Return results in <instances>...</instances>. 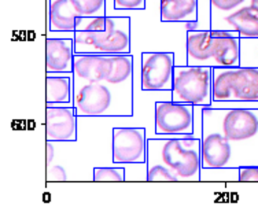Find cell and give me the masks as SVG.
Segmentation results:
<instances>
[{"mask_svg":"<svg viewBox=\"0 0 258 214\" xmlns=\"http://www.w3.org/2000/svg\"><path fill=\"white\" fill-rule=\"evenodd\" d=\"M92 180L94 181H126L125 166L119 168H102L96 166L92 170Z\"/></svg>","mask_w":258,"mask_h":214,"instance_id":"603a6c76","label":"cell"},{"mask_svg":"<svg viewBox=\"0 0 258 214\" xmlns=\"http://www.w3.org/2000/svg\"><path fill=\"white\" fill-rule=\"evenodd\" d=\"M240 66L258 67V39L240 37Z\"/></svg>","mask_w":258,"mask_h":214,"instance_id":"44dd1931","label":"cell"},{"mask_svg":"<svg viewBox=\"0 0 258 214\" xmlns=\"http://www.w3.org/2000/svg\"><path fill=\"white\" fill-rule=\"evenodd\" d=\"M113 63V54H76L75 55V81L84 83H103L109 75Z\"/></svg>","mask_w":258,"mask_h":214,"instance_id":"9a60e30c","label":"cell"},{"mask_svg":"<svg viewBox=\"0 0 258 214\" xmlns=\"http://www.w3.org/2000/svg\"><path fill=\"white\" fill-rule=\"evenodd\" d=\"M147 181H179L177 176L164 165H147Z\"/></svg>","mask_w":258,"mask_h":214,"instance_id":"d4e9b609","label":"cell"},{"mask_svg":"<svg viewBox=\"0 0 258 214\" xmlns=\"http://www.w3.org/2000/svg\"><path fill=\"white\" fill-rule=\"evenodd\" d=\"M79 15L70 0H47V32H76Z\"/></svg>","mask_w":258,"mask_h":214,"instance_id":"d6986e66","label":"cell"},{"mask_svg":"<svg viewBox=\"0 0 258 214\" xmlns=\"http://www.w3.org/2000/svg\"><path fill=\"white\" fill-rule=\"evenodd\" d=\"M185 52L189 66H240V36L235 30H189Z\"/></svg>","mask_w":258,"mask_h":214,"instance_id":"7a4b0ae2","label":"cell"},{"mask_svg":"<svg viewBox=\"0 0 258 214\" xmlns=\"http://www.w3.org/2000/svg\"><path fill=\"white\" fill-rule=\"evenodd\" d=\"M79 17H104L107 15V0H70Z\"/></svg>","mask_w":258,"mask_h":214,"instance_id":"ffe728a7","label":"cell"},{"mask_svg":"<svg viewBox=\"0 0 258 214\" xmlns=\"http://www.w3.org/2000/svg\"><path fill=\"white\" fill-rule=\"evenodd\" d=\"M239 181V168H202L201 181Z\"/></svg>","mask_w":258,"mask_h":214,"instance_id":"7402d4cb","label":"cell"},{"mask_svg":"<svg viewBox=\"0 0 258 214\" xmlns=\"http://www.w3.org/2000/svg\"><path fill=\"white\" fill-rule=\"evenodd\" d=\"M103 83L113 92L117 117L134 114V54H113V63Z\"/></svg>","mask_w":258,"mask_h":214,"instance_id":"52a82bcc","label":"cell"},{"mask_svg":"<svg viewBox=\"0 0 258 214\" xmlns=\"http://www.w3.org/2000/svg\"><path fill=\"white\" fill-rule=\"evenodd\" d=\"M202 139L149 137L147 165H164L179 181H201Z\"/></svg>","mask_w":258,"mask_h":214,"instance_id":"3957f363","label":"cell"},{"mask_svg":"<svg viewBox=\"0 0 258 214\" xmlns=\"http://www.w3.org/2000/svg\"><path fill=\"white\" fill-rule=\"evenodd\" d=\"M199 0H159V18L165 24L197 22Z\"/></svg>","mask_w":258,"mask_h":214,"instance_id":"ac0fdd59","label":"cell"},{"mask_svg":"<svg viewBox=\"0 0 258 214\" xmlns=\"http://www.w3.org/2000/svg\"><path fill=\"white\" fill-rule=\"evenodd\" d=\"M210 107H255L258 109V102L239 103V102H213Z\"/></svg>","mask_w":258,"mask_h":214,"instance_id":"f1b7e54d","label":"cell"},{"mask_svg":"<svg viewBox=\"0 0 258 214\" xmlns=\"http://www.w3.org/2000/svg\"><path fill=\"white\" fill-rule=\"evenodd\" d=\"M54 141H45V146H47V166L51 165V161L55 157V149H54Z\"/></svg>","mask_w":258,"mask_h":214,"instance_id":"f546056e","label":"cell"},{"mask_svg":"<svg viewBox=\"0 0 258 214\" xmlns=\"http://www.w3.org/2000/svg\"><path fill=\"white\" fill-rule=\"evenodd\" d=\"M204 132H219L235 150V168L258 165V109L204 107Z\"/></svg>","mask_w":258,"mask_h":214,"instance_id":"6da1fadb","label":"cell"},{"mask_svg":"<svg viewBox=\"0 0 258 214\" xmlns=\"http://www.w3.org/2000/svg\"><path fill=\"white\" fill-rule=\"evenodd\" d=\"M75 39L45 37V73H73Z\"/></svg>","mask_w":258,"mask_h":214,"instance_id":"5bb4252c","label":"cell"},{"mask_svg":"<svg viewBox=\"0 0 258 214\" xmlns=\"http://www.w3.org/2000/svg\"><path fill=\"white\" fill-rule=\"evenodd\" d=\"M47 179L52 181H66L68 180V173L60 165H54V166H47Z\"/></svg>","mask_w":258,"mask_h":214,"instance_id":"83f0119b","label":"cell"},{"mask_svg":"<svg viewBox=\"0 0 258 214\" xmlns=\"http://www.w3.org/2000/svg\"><path fill=\"white\" fill-rule=\"evenodd\" d=\"M247 3H250V0H210L212 18L229 14Z\"/></svg>","mask_w":258,"mask_h":214,"instance_id":"cb8c5ba5","label":"cell"},{"mask_svg":"<svg viewBox=\"0 0 258 214\" xmlns=\"http://www.w3.org/2000/svg\"><path fill=\"white\" fill-rule=\"evenodd\" d=\"M217 18V17H213ZM224 25L221 30H235L242 39H258V7L247 3L229 14L220 15Z\"/></svg>","mask_w":258,"mask_h":214,"instance_id":"e0dca14e","label":"cell"},{"mask_svg":"<svg viewBox=\"0 0 258 214\" xmlns=\"http://www.w3.org/2000/svg\"><path fill=\"white\" fill-rule=\"evenodd\" d=\"M75 110L77 117H117L114 96L104 83L75 81Z\"/></svg>","mask_w":258,"mask_h":214,"instance_id":"9c48e42d","label":"cell"},{"mask_svg":"<svg viewBox=\"0 0 258 214\" xmlns=\"http://www.w3.org/2000/svg\"><path fill=\"white\" fill-rule=\"evenodd\" d=\"M45 106L75 107L73 73H45Z\"/></svg>","mask_w":258,"mask_h":214,"instance_id":"2e32d148","label":"cell"},{"mask_svg":"<svg viewBox=\"0 0 258 214\" xmlns=\"http://www.w3.org/2000/svg\"><path fill=\"white\" fill-rule=\"evenodd\" d=\"M147 0H113L115 11H138L146 9Z\"/></svg>","mask_w":258,"mask_h":214,"instance_id":"484cf974","label":"cell"},{"mask_svg":"<svg viewBox=\"0 0 258 214\" xmlns=\"http://www.w3.org/2000/svg\"><path fill=\"white\" fill-rule=\"evenodd\" d=\"M131 18L109 15L103 30H76V54H132Z\"/></svg>","mask_w":258,"mask_h":214,"instance_id":"277c9868","label":"cell"},{"mask_svg":"<svg viewBox=\"0 0 258 214\" xmlns=\"http://www.w3.org/2000/svg\"><path fill=\"white\" fill-rule=\"evenodd\" d=\"M176 58L173 52L153 51L140 54L142 91H172Z\"/></svg>","mask_w":258,"mask_h":214,"instance_id":"8fae6325","label":"cell"},{"mask_svg":"<svg viewBox=\"0 0 258 214\" xmlns=\"http://www.w3.org/2000/svg\"><path fill=\"white\" fill-rule=\"evenodd\" d=\"M239 181H258V165L239 168Z\"/></svg>","mask_w":258,"mask_h":214,"instance_id":"4316f807","label":"cell"},{"mask_svg":"<svg viewBox=\"0 0 258 214\" xmlns=\"http://www.w3.org/2000/svg\"><path fill=\"white\" fill-rule=\"evenodd\" d=\"M147 130L143 126H115L111 130V161L115 165L147 162Z\"/></svg>","mask_w":258,"mask_h":214,"instance_id":"30bf717a","label":"cell"},{"mask_svg":"<svg viewBox=\"0 0 258 214\" xmlns=\"http://www.w3.org/2000/svg\"><path fill=\"white\" fill-rule=\"evenodd\" d=\"M213 102H258V67H213Z\"/></svg>","mask_w":258,"mask_h":214,"instance_id":"5b68a950","label":"cell"},{"mask_svg":"<svg viewBox=\"0 0 258 214\" xmlns=\"http://www.w3.org/2000/svg\"><path fill=\"white\" fill-rule=\"evenodd\" d=\"M153 137H194V106L158 100L154 105Z\"/></svg>","mask_w":258,"mask_h":214,"instance_id":"ba28073f","label":"cell"},{"mask_svg":"<svg viewBox=\"0 0 258 214\" xmlns=\"http://www.w3.org/2000/svg\"><path fill=\"white\" fill-rule=\"evenodd\" d=\"M201 155L202 168H235L232 143L219 132H204Z\"/></svg>","mask_w":258,"mask_h":214,"instance_id":"4fadbf2b","label":"cell"},{"mask_svg":"<svg viewBox=\"0 0 258 214\" xmlns=\"http://www.w3.org/2000/svg\"><path fill=\"white\" fill-rule=\"evenodd\" d=\"M172 100L192 106H210L213 102V67L176 65Z\"/></svg>","mask_w":258,"mask_h":214,"instance_id":"8992f818","label":"cell"},{"mask_svg":"<svg viewBox=\"0 0 258 214\" xmlns=\"http://www.w3.org/2000/svg\"><path fill=\"white\" fill-rule=\"evenodd\" d=\"M79 117L75 107L45 106V141L73 143L77 140Z\"/></svg>","mask_w":258,"mask_h":214,"instance_id":"7c38bea8","label":"cell"}]
</instances>
